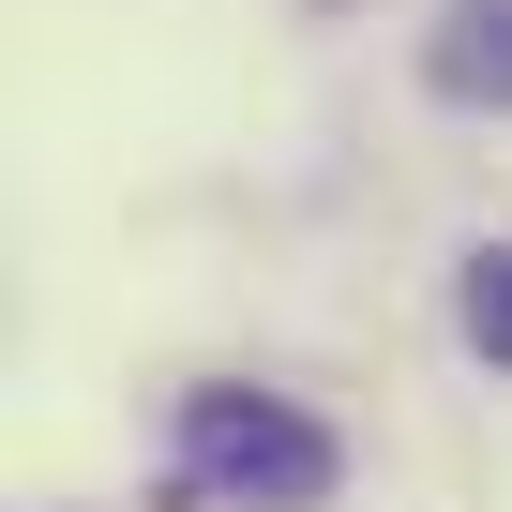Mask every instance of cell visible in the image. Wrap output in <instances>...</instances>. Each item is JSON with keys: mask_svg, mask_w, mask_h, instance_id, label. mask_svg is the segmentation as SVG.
<instances>
[{"mask_svg": "<svg viewBox=\"0 0 512 512\" xmlns=\"http://www.w3.org/2000/svg\"><path fill=\"white\" fill-rule=\"evenodd\" d=\"M452 317H467V347H482V362H512V241H482V256H467Z\"/></svg>", "mask_w": 512, "mask_h": 512, "instance_id": "3", "label": "cell"}, {"mask_svg": "<svg viewBox=\"0 0 512 512\" xmlns=\"http://www.w3.org/2000/svg\"><path fill=\"white\" fill-rule=\"evenodd\" d=\"M347 437L256 377H196L181 392V452H166V512H332Z\"/></svg>", "mask_w": 512, "mask_h": 512, "instance_id": "1", "label": "cell"}, {"mask_svg": "<svg viewBox=\"0 0 512 512\" xmlns=\"http://www.w3.org/2000/svg\"><path fill=\"white\" fill-rule=\"evenodd\" d=\"M422 91L512 121V0H437V31H422Z\"/></svg>", "mask_w": 512, "mask_h": 512, "instance_id": "2", "label": "cell"}]
</instances>
